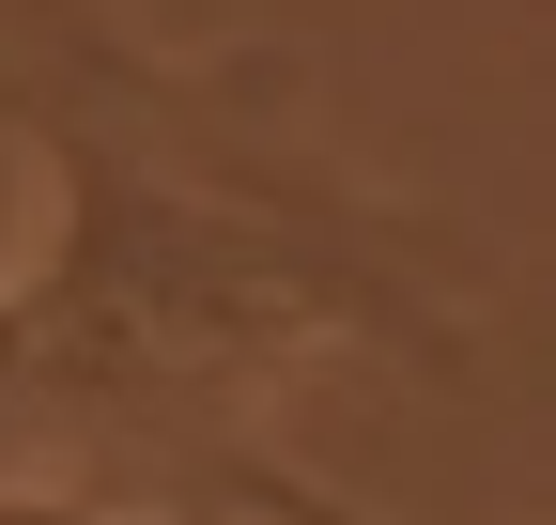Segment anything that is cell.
Returning a JSON list of instances; mask_svg holds the SVG:
<instances>
[{
  "label": "cell",
  "mask_w": 556,
  "mask_h": 525,
  "mask_svg": "<svg viewBox=\"0 0 556 525\" xmlns=\"http://www.w3.org/2000/svg\"><path fill=\"white\" fill-rule=\"evenodd\" d=\"M217 479H232L263 525H356V510H325V495H294V479L232 464V448H217ZM0 525H155V510H109V495H31V479H0Z\"/></svg>",
  "instance_id": "2"
},
{
  "label": "cell",
  "mask_w": 556,
  "mask_h": 525,
  "mask_svg": "<svg viewBox=\"0 0 556 525\" xmlns=\"http://www.w3.org/2000/svg\"><path fill=\"white\" fill-rule=\"evenodd\" d=\"M0 108L47 155V247L0 279V433L155 448L325 341L464 356V279L325 185L263 78L139 62L93 0H0Z\"/></svg>",
  "instance_id": "1"
}]
</instances>
